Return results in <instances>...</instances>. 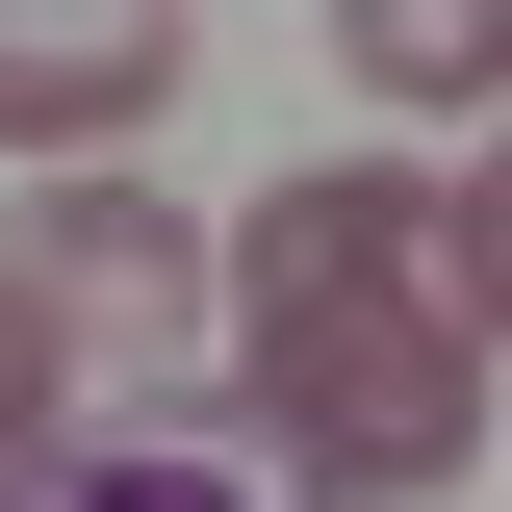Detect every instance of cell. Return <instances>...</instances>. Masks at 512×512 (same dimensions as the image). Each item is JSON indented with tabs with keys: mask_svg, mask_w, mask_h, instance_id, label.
Returning <instances> with one entry per match:
<instances>
[{
	"mask_svg": "<svg viewBox=\"0 0 512 512\" xmlns=\"http://www.w3.org/2000/svg\"><path fill=\"white\" fill-rule=\"evenodd\" d=\"M180 103V26L154 0H103V26H52V0H0V154H52V180H128V128Z\"/></svg>",
	"mask_w": 512,
	"mask_h": 512,
	"instance_id": "cell-3",
	"label": "cell"
},
{
	"mask_svg": "<svg viewBox=\"0 0 512 512\" xmlns=\"http://www.w3.org/2000/svg\"><path fill=\"white\" fill-rule=\"evenodd\" d=\"M231 410L308 512H436L487 461V333H461L436 180L384 154H308V180L231 231Z\"/></svg>",
	"mask_w": 512,
	"mask_h": 512,
	"instance_id": "cell-1",
	"label": "cell"
},
{
	"mask_svg": "<svg viewBox=\"0 0 512 512\" xmlns=\"http://www.w3.org/2000/svg\"><path fill=\"white\" fill-rule=\"evenodd\" d=\"M436 256H461V333H512V128H487V180L436 205Z\"/></svg>",
	"mask_w": 512,
	"mask_h": 512,
	"instance_id": "cell-7",
	"label": "cell"
},
{
	"mask_svg": "<svg viewBox=\"0 0 512 512\" xmlns=\"http://www.w3.org/2000/svg\"><path fill=\"white\" fill-rule=\"evenodd\" d=\"M26 512H256V487H231V461H52Z\"/></svg>",
	"mask_w": 512,
	"mask_h": 512,
	"instance_id": "cell-6",
	"label": "cell"
},
{
	"mask_svg": "<svg viewBox=\"0 0 512 512\" xmlns=\"http://www.w3.org/2000/svg\"><path fill=\"white\" fill-rule=\"evenodd\" d=\"M52 436H77V333H52V282L0 256V512L52 487Z\"/></svg>",
	"mask_w": 512,
	"mask_h": 512,
	"instance_id": "cell-4",
	"label": "cell"
},
{
	"mask_svg": "<svg viewBox=\"0 0 512 512\" xmlns=\"http://www.w3.org/2000/svg\"><path fill=\"white\" fill-rule=\"evenodd\" d=\"M333 52H359L384 103H487V77H512V26H487V0H359Z\"/></svg>",
	"mask_w": 512,
	"mask_h": 512,
	"instance_id": "cell-5",
	"label": "cell"
},
{
	"mask_svg": "<svg viewBox=\"0 0 512 512\" xmlns=\"http://www.w3.org/2000/svg\"><path fill=\"white\" fill-rule=\"evenodd\" d=\"M26 282H52V333H77V359H180V333L231 308V256H205V231H180L154 180H52Z\"/></svg>",
	"mask_w": 512,
	"mask_h": 512,
	"instance_id": "cell-2",
	"label": "cell"
}]
</instances>
